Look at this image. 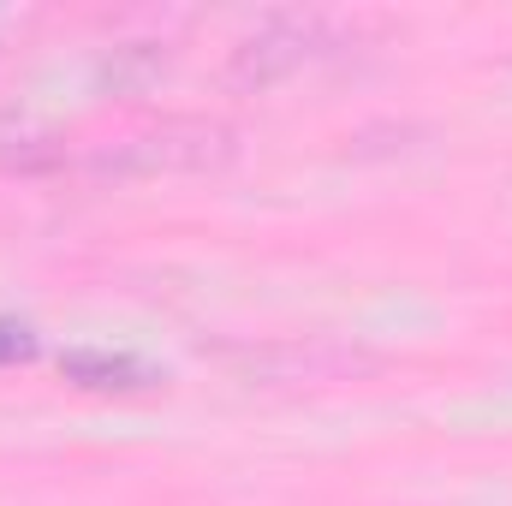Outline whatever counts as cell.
I'll return each mask as SVG.
<instances>
[{
    "instance_id": "1",
    "label": "cell",
    "mask_w": 512,
    "mask_h": 506,
    "mask_svg": "<svg viewBox=\"0 0 512 506\" xmlns=\"http://www.w3.org/2000/svg\"><path fill=\"white\" fill-rule=\"evenodd\" d=\"M60 370H66V381H78V387H149V381H155L149 364H137V358H108V352H66Z\"/></svg>"
},
{
    "instance_id": "2",
    "label": "cell",
    "mask_w": 512,
    "mask_h": 506,
    "mask_svg": "<svg viewBox=\"0 0 512 506\" xmlns=\"http://www.w3.org/2000/svg\"><path fill=\"white\" fill-rule=\"evenodd\" d=\"M36 358V334L24 322H0V364H24Z\"/></svg>"
}]
</instances>
